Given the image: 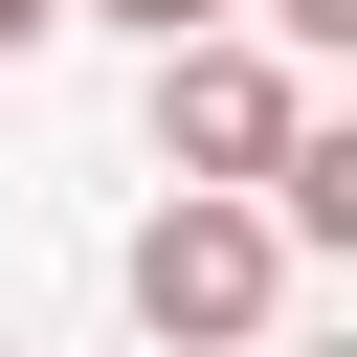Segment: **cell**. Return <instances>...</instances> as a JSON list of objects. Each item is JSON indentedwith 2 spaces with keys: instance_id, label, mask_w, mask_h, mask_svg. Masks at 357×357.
Returning a JSON list of instances; mask_svg holds the SVG:
<instances>
[{
  "instance_id": "6da1fadb",
  "label": "cell",
  "mask_w": 357,
  "mask_h": 357,
  "mask_svg": "<svg viewBox=\"0 0 357 357\" xmlns=\"http://www.w3.org/2000/svg\"><path fill=\"white\" fill-rule=\"evenodd\" d=\"M290 178H178L156 223H134V312L156 335H268V290H290Z\"/></svg>"
},
{
  "instance_id": "7a4b0ae2",
  "label": "cell",
  "mask_w": 357,
  "mask_h": 357,
  "mask_svg": "<svg viewBox=\"0 0 357 357\" xmlns=\"http://www.w3.org/2000/svg\"><path fill=\"white\" fill-rule=\"evenodd\" d=\"M156 156H178V178H290V156H312V112H290V67H268V45L178 22V45H156Z\"/></svg>"
},
{
  "instance_id": "3957f363",
  "label": "cell",
  "mask_w": 357,
  "mask_h": 357,
  "mask_svg": "<svg viewBox=\"0 0 357 357\" xmlns=\"http://www.w3.org/2000/svg\"><path fill=\"white\" fill-rule=\"evenodd\" d=\"M290 223H312V245L357 268V134H312V156H290Z\"/></svg>"
},
{
  "instance_id": "277c9868",
  "label": "cell",
  "mask_w": 357,
  "mask_h": 357,
  "mask_svg": "<svg viewBox=\"0 0 357 357\" xmlns=\"http://www.w3.org/2000/svg\"><path fill=\"white\" fill-rule=\"evenodd\" d=\"M112 22H134V45H178V22H223V0H112Z\"/></svg>"
},
{
  "instance_id": "5b68a950",
  "label": "cell",
  "mask_w": 357,
  "mask_h": 357,
  "mask_svg": "<svg viewBox=\"0 0 357 357\" xmlns=\"http://www.w3.org/2000/svg\"><path fill=\"white\" fill-rule=\"evenodd\" d=\"M268 22H290V45H357V0H268Z\"/></svg>"
},
{
  "instance_id": "8992f818",
  "label": "cell",
  "mask_w": 357,
  "mask_h": 357,
  "mask_svg": "<svg viewBox=\"0 0 357 357\" xmlns=\"http://www.w3.org/2000/svg\"><path fill=\"white\" fill-rule=\"evenodd\" d=\"M45 22H67V0H0V45H45Z\"/></svg>"
}]
</instances>
